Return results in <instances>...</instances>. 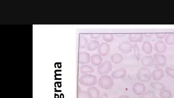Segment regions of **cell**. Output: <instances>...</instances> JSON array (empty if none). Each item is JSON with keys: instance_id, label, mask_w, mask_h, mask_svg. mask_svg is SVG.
<instances>
[{"instance_id": "2e32d148", "label": "cell", "mask_w": 174, "mask_h": 98, "mask_svg": "<svg viewBox=\"0 0 174 98\" xmlns=\"http://www.w3.org/2000/svg\"><path fill=\"white\" fill-rule=\"evenodd\" d=\"M91 62L95 66H100L102 62V58L100 54L95 53L91 56Z\"/></svg>"}, {"instance_id": "30bf717a", "label": "cell", "mask_w": 174, "mask_h": 98, "mask_svg": "<svg viewBox=\"0 0 174 98\" xmlns=\"http://www.w3.org/2000/svg\"><path fill=\"white\" fill-rule=\"evenodd\" d=\"M127 71L124 68L119 69L112 72V76L113 79H118L125 77L127 75Z\"/></svg>"}, {"instance_id": "f1b7e54d", "label": "cell", "mask_w": 174, "mask_h": 98, "mask_svg": "<svg viewBox=\"0 0 174 98\" xmlns=\"http://www.w3.org/2000/svg\"><path fill=\"white\" fill-rule=\"evenodd\" d=\"M78 98H90L89 97L87 91L81 90L78 93Z\"/></svg>"}, {"instance_id": "d4e9b609", "label": "cell", "mask_w": 174, "mask_h": 98, "mask_svg": "<svg viewBox=\"0 0 174 98\" xmlns=\"http://www.w3.org/2000/svg\"><path fill=\"white\" fill-rule=\"evenodd\" d=\"M172 93L168 90H163L159 93V96L162 98H171Z\"/></svg>"}, {"instance_id": "9a60e30c", "label": "cell", "mask_w": 174, "mask_h": 98, "mask_svg": "<svg viewBox=\"0 0 174 98\" xmlns=\"http://www.w3.org/2000/svg\"><path fill=\"white\" fill-rule=\"evenodd\" d=\"M164 76L163 70L160 69H157L153 71L152 76L153 79L156 81L161 80Z\"/></svg>"}, {"instance_id": "6da1fadb", "label": "cell", "mask_w": 174, "mask_h": 98, "mask_svg": "<svg viewBox=\"0 0 174 98\" xmlns=\"http://www.w3.org/2000/svg\"><path fill=\"white\" fill-rule=\"evenodd\" d=\"M79 82L83 85L91 87L97 83V78L96 76L91 74H85L80 78Z\"/></svg>"}, {"instance_id": "4fadbf2b", "label": "cell", "mask_w": 174, "mask_h": 98, "mask_svg": "<svg viewBox=\"0 0 174 98\" xmlns=\"http://www.w3.org/2000/svg\"><path fill=\"white\" fill-rule=\"evenodd\" d=\"M87 92L90 98H100V91L95 87H91L88 88Z\"/></svg>"}, {"instance_id": "5bb4252c", "label": "cell", "mask_w": 174, "mask_h": 98, "mask_svg": "<svg viewBox=\"0 0 174 98\" xmlns=\"http://www.w3.org/2000/svg\"><path fill=\"white\" fill-rule=\"evenodd\" d=\"M142 63L143 66L146 67L152 66L154 65L155 60L151 56H145L143 57L141 61Z\"/></svg>"}, {"instance_id": "4316f807", "label": "cell", "mask_w": 174, "mask_h": 98, "mask_svg": "<svg viewBox=\"0 0 174 98\" xmlns=\"http://www.w3.org/2000/svg\"><path fill=\"white\" fill-rule=\"evenodd\" d=\"M134 55L136 59L139 61L140 60V52L138 45L137 43L134 44Z\"/></svg>"}, {"instance_id": "ffe728a7", "label": "cell", "mask_w": 174, "mask_h": 98, "mask_svg": "<svg viewBox=\"0 0 174 98\" xmlns=\"http://www.w3.org/2000/svg\"><path fill=\"white\" fill-rule=\"evenodd\" d=\"M151 86L153 88L158 91H162L165 89L164 84L159 82L151 83Z\"/></svg>"}, {"instance_id": "603a6c76", "label": "cell", "mask_w": 174, "mask_h": 98, "mask_svg": "<svg viewBox=\"0 0 174 98\" xmlns=\"http://www.w3.org/2000/svg\"><path fill=\"white\" fill-rule=\"evenodd\" d=\"M165 42L168 45H174V33H168L166 36Z\"/></svg>"}, {"instance_id": "d6986e66", "label": "cell", "mask_w": 174, "mask_h": 98, "mask_svg": "<svg viewBox=\"0 0 174 98\" xmlns=\"http://www.w3.org/2000/svg\"><path fill=\"white\" fill-rule=\"evenodd\" d=\"M99 42L96 40H92L88 44L87 49L89 51H93L98 48Z\"/></svg>"}, {"instance_id": "7a4b0ae2", "label": "cell", "mask_w": 174, "mask_h": 98, "mask_svg": "<svg viewBox=\"0 0 174 98\" xmlns=\"http://www.w3.org/2000/svg\"><path fill=\"white\" fill-rule=\"evenodd\" d=\"M99 85L102 88L109 90L113 86V79L112 78L108 75L101 76L98 80Z\"/></svg>"}, {"instance_id": "277c9868", "label": "cell", "mask_w": 174, "mask_h": 98, "mask_svg": "<svg viewBox=\"0 0 174 98\" xmlns=\"http://www.w3.org/2000/svg\"><path fill=\"white\" fill-rule=\"evenodd\" d=\"M112 66V64L110 61H106L98 67L97 72L100 75L107 74L111 70Z\"/></svg>"}, {"instance_id": "5b68a950", "label": "cell", "mask_w": 174, "mask_h": 98, "mask_svg": "<svg viewBox=\"0 0 174 98\" xmlns=\"http://www.w3.org/2000/svg\"><path fill=\"white\" fill-rule=\"evenodd\" d=\"M134 47V45L130 42L125 41L119 43L118 48L122 53L128 54L132 51Z\"/></svg>"}, {"instance_id": "d590c367", "label": "cell", "mask_w": 174, "mask_h": 98, "mask_svg": "<svg viewBox=\"0 0 174 98\" xmlns=\"http://www.w3.org/2000/svg\"><path fill=\"white\" fill-rule=\"evenodd\" d=\"M156 98H161L156 97Z\"/></svg>"}, {"instance_id": "cb8c5ba5", "label": "cell", "mask_w": 174, "mask_h": 98, "mask_svg": "<svg viewBox=\"0 0 174 98\" xmlns=\"http://www.w3.org/2000/svg\"><path fill=\"white\" fill-rule=\"evenodd\" d=\"M102 37L106 42H110L112 41L114 39V36L111 33H104L102 35Z\"/></svg>"}, {"instance_id": "44dd1931", "label": "cell", "mask_w": 174, "mask_h": 98, "mask_svg": "<svg viewBox=\"0 0 174 98\" xmlns=\"http://www.w3.org/2000/svg\"><path fill=\"white\" fill-rule=\"evenodd\" d=\"M80 72L82 74L93 73L94 72V70L93 67L89 65H84L81 66Z\"/></svg>"}, {"instance_id": "ba28073f", "label": "cell", "mask_w": 174, "mask_h": 98, "mask_svg": "<svg viewBox=\"0 0 174 98\" xmlns=\"http://www.w3.org/2000/svg\"><path fill=\"white\" fill-rule=\"evenodd\" d=\"M155 62L157 65L159 66H164L167 63L166 57L162 54L155 53L154 55Z\"/></svg>"}, {"instance_id": "8992f818", "label": "cell", "mask_w": 174, "mask_h": 98, "mask_svg": "<svg viewBox=\"0 0 174 98\" xmlns=\"http://www.w3.org/2000/svg\"><path fill=\"white\" fill-rule=\"evenodd\" d=\"M132 89L135 94L138 96H142L145 93L146 87L144 84L141 83H137L134 84Z\"/></svg>"}, {"instance_id": "8fae6325", "label": "cell", "mask_w": 174, "mask_h": 98, "mask_svg": "<svg viewBox=\"0 0 174 98\" xmlns=\"http://www.w3.org/2000/svg\"><path fill=\"white\" fill-rule=\"evenodd\" d=\"M155 51L158 53H163L166 50L167 45L162 40H159L155 44Z\"/></svg>"}, {"instance_id": "f546056e", "label": "cell", "mask_w": 174, "mask_h": 98, "mask_svg": "<svg viewBox=\"0 0 174 98\" xmlns=\"http://www.w3.org/2000/svg\"><path fill=\"white\" fill-rule=\"evenodd\" d=\"M167 35L166 33H156L155 34V36L157 38L159 39H162L164 38Z\"/></svg>"}, {"instance_id": "52a82bcc", "label": "cell", "mask_w": 174, "mask_h": 98, "mask_svg": "<svg viewBox=\"0 0 174 98\" xmlns=\"http://www.w3.org/2000/svg\"><path fill=\"white\" fill-rule=\"evenodd\" d=\"M110 49V45L106 42H102L98 47V52L102 56H104L108 55Z\"/></svg>"}, {"instance_id": "ac0fdd59", "label": "cell", "mask_w": 174, "mask_h": 98, "mask_svg": "<svg viewBox=\"0 0 174 98\" xmlns=\"http://www.w3.org/2000/svg\"><path fill=\"white\" fill-rule=\"evenodd\" d=\"M111 60V61L114 63H120L122 62L123 57L120 53H115L112 54Z\"/></svg>"}, {"instance_id": "484cf974", "label": "cell", "mask_w": 174, "mask_h": 98, "mask_svg": "<svg viewBox=\"0 0 174 98\" xmlns=\"http://www.w3.org/2000/svg\"><path fill=\"white\" fill-rule=\"evenodd\" d=\"M155 95L153 91H148L142 94L140 98H154Z\"/></svg>"}, {"instance_id": "9c48e42d", "label": "cell", "mask_w": 174, "mask_h": 98, "mask_svg": "<svg viewBox=\"0 0 174 98\" xmlns=\"http://www.w3.org/2000/svg\"><path fill=\"white\" fill-rule=\"evenodd\" d=\"M90 55L88 53L85 52H81L79 53L78 62L81 64H85L90 63Z\"/></svg>"}, {"instance_id": "83f0119b", "label": "cell", "mask_w": 174, "mask_h": 98, "mask_svg": "<svg viewBox=\"0 0 174 98\" xmlns=\"http://www.w3.org/2000/svg\"><path fill=\"white\" fill-rule=\"evenodd\" d=\"M165 72L167 75L174 79V69L168 67L166 69Z\"/></svg>"}, {"instance_id": "7402d4cb", "label": "cell", "mask_w": 174, "mask_h": 98, "mask_svg": "<svg viewBox=\"0 0 174 98\" xmlns=\"http://www.w3.org/2000/svg\"><path fill=\"white\" fill-rule=\"evenodd\" d=\"M88 40L86 37L80 35L79 38V46L81 48H84L87 46Z\"/></svg>"}, {"instance_id": "1f68e13d", "label": "cell", "mask_w": 174, "mask_h": 98, "mask_svg": "<svg viewBox=\"0 0 174 98\" xmlns=\"http://www.w3.org/2000/svg\"><path fill=\"white\" fill-rule=\"evenodd\" d=\"M115 36L118 37H122L125 36V33H116L115 34Z\"/></svg>"}, {"instance_id": "3957f363", "label": "cell", "mask_w": 174, "mask_h": 98, "mask_svg": "<svg viewBox=\"0 0 174 98\" xmlns=\"http://www.w3.org/2000/svg\"><path fill=\"white\" fill-rule=\"evenodd\" d=\"M136 76L141 82H147L151 79L152 73L151 70L146 67H143L138 71Z\"/></svg>"}, {"instance_id": "d6a6232c", "label": "cell", "mask_w": 174, "mask_h": 98, "mask_svg": "<svg viewBox=\"0 0 174 98\" xmlns=\"http://www.w3.org/2000/svg\"><path fill=\"white\" fill-rule=\"evenodd\" d=\"M144 36L147 38H151L153 36V34L152 33H144Z\"/></svg>"}, {"instance_id": "4dcf8cb0", "label": "cell", "mask_w": 174, "mask_h": 98, "mask_svg": "<svg viewBox=\"0 0 174 98\" xmlns=\"http://www.w3.org/2000/svg\"><path fill=\"white\" fill-rule=\"evenodd\" d=\"M101 35V34L100 33H91L90 35L91 38L94 39H97L100 38Z\"/></svg>"}, {"instance_id": "836d02e7", "label": "cell", "mask_w": 174, "mask_h": 98, "mask_svg": "<svg viewBox=\"0 0 174 98\" xmlns=\"http://www.w3.org/2000/svg\"><path fill=\"white\" fill-rule=\"evenodd\" d=\"M100 98H108V94H105L102 95Z\"/></svg>"}, {"instance_id": "e0dca14e", "label": "cell", "mask_w": 174, "mask_h": 98, "mask_svg": "<svg viewBox=\"0 0 174 98\" xmlns=\"http://www.w3.org/2000/svg\"><path fill=\"white\" fill-rule=\"evenodd\" d=\"M142 49L146 54H150L152 51V47L151 43L148 41H145L142 45Z\"/></svg>"}, {"instance_id": "7c38bea8", "label": "cell", "mask_w": 174, "mask_h": 98, "mask_svg": "<svg viewBox=\"0 0 174 98\" xmlns=\"http://www.w3.org/2000/svg\"><path fill=\"white\" fill-rule=\"evenodd\" d=\"M129 40L132 42H141L144 39L142 33H131L128 36Z\"/></svg>"}, {"instance_id": "e575fe53", "label": "cell", "mask_w": 174, "mask_h": 98, "mask_svg": "<svg viewBox=\"0 0 174 98\" xmlns=\"http://www.w3.org/2000/svg\"><path fill=\"white\" fill-rule=\"evenodd\" d=\"M118 98H130L127 96H121Z\"/></svg>"}]
</instances>
